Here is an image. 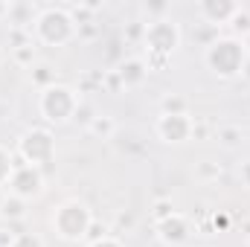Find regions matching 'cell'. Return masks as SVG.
Returning <instances> with one entry per match:
<instances>
[{
	"label": "cell",
	"mask_w": 250,
	"mask_h": 247,
	"mask_svg": "<svg viewBox=\"0 0 250 247\" xmlns=\"http://www.w3.org/2000/svg\"><path fill=\"white\" fill-rule=\"evenodd\" d=\"M212 227H215V230H227V227H230V218H227L224 212H215V215H212Z\"/></svg>",
	"instance_id": "26"
},
{
	"label": "cell",
	"mask_w": 250,
	"mask_h": 247,
	"mask_svg": "<svg viewBox=\"0 0 250 247\" xmlns=\"http://www.w3.org/2000/svg\"><path fill=\"white\" fill-rule=\"evenodd\" d=\"M160 114H189L187 111V99L178 93H166L160 99Z\"/></svg>",
	"instance_id": "17"
},
{
	"label": "cell",
	"mask_w": 250,
	"mask_h": 247,
	"mask_svg": "<svg viewBox=\"0 0 250 247\" xmlns=\"http://www.w3.org/2000/svg\"><path fill=\"white\" fill-rule=\"evenodd\" d=\"M242 44H245V50H248V56H250V35H245V38H242Z\"/></svg>",
	"instance_id": "29"
},
{
	"label": "cell",
	"mask_w": 250,
	"mask_h": 247,
	"mask_svg": "<svg viewBox=\"0 0 250 247\" xmlns=\"http://www.w3.org/2000/svg\"><path fill=\"white\" fill-rule=\"evenodd\" d=\"M239 181L245 189H250V160H242L239 163Z\"/></svg>",
	"instance_id": "25"
},
{
	"label": "cell",
	"mask_w": 250,
	"mask_h": 247,
	"mask_svg": "<svg viewBox=\"0 0 250 247\" xmlns=\"http://www.w3.org/2000/svg\"><path fill=\"white\" fill-rule=\"evenodd\" d=\"M87 247H125V245L120 242V239H117V236H111V233H108V236H102V239H96V242H90Z\"/></svg>",
	"instance_id": "23"
},
{
	"label": "cell",
	"mask_w": 250,
	"mask_h": 247,
	"mask_svg": "<svg viewBox=\"0 0 250 247\" xmlns=\"http://www.w3.org/2000/svg\"><path fill=\"white\" fill-rule=\"evenodd\" d=\"M195 178H198L201 184H215V181L221 178V166L212 163V160H201V163L195 166Z\"/></svg>",
	"instance_id": "16"
},
{
	"label": "cell",
	"mask_w": 250,
	"mask_h": 247,
	"mask_svg": "<svg viewBox=\"0 0 250 247\" xmlns=\"http://www.w3.org/2000/svg\"><path fill=\"white\" fill-rule=\"evenodd\" d=\"M18 157L21 163H29V166H50L56 160V137L50 128H26L18 140Z\"/></svg>",
	"instance_id": "6"
},
{
	"label": "cell",
	"mask_w": 250,
	"mask_h": 247,
	"mask_svg": "<svg viewBox=\"0 0 250 247\" xmlns=\"http://www.w3.org/2000/svg\"><path fill=\"white\" fill-rule=\"evenodd\" d=\"M172 212H175L172 201H157V204H154V224H157V221H163V218H169Z\"/></svg>",
	"instance_id": "22"
},
{
	"label": "cell",
	"mask_w": 250,
	"mask_h": 247,
	"mask_svg": "<svg viewBox=\"0 0 250 247\" xmlns=\"http://www.w3.org/2000/svg\"><path fill=\"white\" fill-rule=\"evenodd\" d=\"M184 41V32H181V23L175 18H154L146 23L143 29V47H146V56H163V59H172L178 53Z\"/></svg>",
	"instance_id": "5"
},
{
	"label": "cell",
	"mask_w": 250,
	"mask_h": 247,
	"mask_svg": "<svg viewBox=\"0 0 250 247\" xmlns=\"http://www.w3.org/2000/svg\"><path fill=\"white\" fill-rule=\"evenodd\" d=\"M12 15V0H0V21H9Z\"/></svg>",
	"instance_id": "28"
},
{
	"label": "cell",
	"mask_w": 250,
	"mask_h": 247,
	"mask_svg": "<svg viewBox=\"0 0 250 247\" xmlns=\"http://www.w3.org/2000/svg\"><path fill=\"white\" fill-rule=\"evenodd\" d=\"M245 247H250V233H248V239H245Z\"/></svg>",
	"instance_id": "31"
},
{
	"label": "cell",
	"mask_w": 250,
	"mask_h": 247,
	"mask_svg": "<svg viewBox=\"0 0 250 247\" xmlns=\"http://www.w3.org/2000/svg\"><path fill=\"white\" fill-rule=\"evenodd\" d=\"M248 50L242 44V38L236 35H227V38H215L207 44L204 50V64L212 76L218 79H236L245 73V64H248Z\"/></svg>",
	"instance_id": "3"
},
{
	"label": "cell",
	"mask_w": 250,
	"mask_h": 247,
	"mask_svg": "<svg viewBox=\"0 0 250 247\" xmlns=\"http://www.w3.org/2000/svg\"><path fill=\"white\" fill-rule=\"evenodd\" d=\"M0 218H6L9 224L26 218V201H21V198H15V195L6 192V201H3V206H0Z\"/></svg>",
	"instance_id": "13"
},
{
	"label": "cell",
	"mask_w": 250,
	"mask_h": 247,
	"mask_svg": "<svg viewBox=\"0 0 250 247\" xmlns=\"http://www.w3.org/2000/svg\"><path fill=\"white\" fill-rule=\"evenodd\" d=\"M230 26H233L236 32H242V35H250V12H248V9H239V12L233 15Z\"/></svg>",
	"instance_id": "20"
},
{
	"label": "cell",
	"mask_w": 250,
	"mask_h": 247,
	"mask_svg": "<svg viewBox=\"0 0 250 247\" xmlns=\"http://www.w3.org/2000/svg\"><path fill=\"white\" fill-rule=\"evenodd\" d=\"M29 35L44 47H67L79 35V23L67 6H41L29 26Z\"/></svg>",
	"instance_id": "1"
},
{
	"label": "cell",
	"mask_w": 250,
	"mask_h": 247,
	"mask_svg": "<svg viewBox=\"0 0 250 247\" xmlns=\"http://www.w3.org/2000/svg\"><path fill=\"white\" fill-rule=\"evenodd\" d=\"M32 82L41 84V90L50 87V84H56V73H53V67H50V64H35V67H32Z\"/></svg>",
	"instance_id": "19"
},
{
	"label": "cell",
	"mask_w": 250,
	"mask_h": 247,
	"mask_svg": "<svg viewBox=\"0 0 250 247\" xmlns=\"http://www.w3.org/2000/svg\"><path fill=\"white\" fill-rule=\"evenodd\" d=\"M82 102L84 99H82L79 90L56 82V84H50L38 93V114L47 125H67L76 120V111H79Z\"/></svg>",
	"instance_id": "4"
},
{
	"label": "cell",
	"mask_w": 250,
	"mask_h": 247,
	"mask_svg": "<svg viewBox=\"0 0 250 247\" xmlns=\"http://www.w3.org/2000/svg\"><path fill=\"white\" fill-rule=\"evenodd\" d=\"M192 117L189 114H160L154 123V134L166 145H184L192 140Z\"/></svg>",
	"instance_id": "8"
},
{
	"label": "cell",
	"mask_w": 250,
	"mask_h": 247,
	"mask_svg": "<svg viewBox=\"0 0 250 247\" xmlns=\"http://www.w3.org/2000/svg\"><path fill=\"white\" fill-rule=\"evenodd\" d=\"M44 184H47L44 181V169L29 166V163H18L15 172H12V181L6 186V192L29 204V201H35V198L44 195Z\"/></svg>",
	"instance_id": "7"
},
{
	"label": "cell",
	"mask_w": 250,
	"mask_h": 247,
	"mask_svg": "<svg viewBox=\"0 0 250 247\" xmlns=\"http://www.w3.org/2000/svg\"><path fill=\"white\" fill-rule=\"evenodd\" d=\"M15 166H18L15 154H12L9 148H3V145H0V189H6V186H9V181H12V172H15Z\"/></svg>",
	"instance_id": "15"
},
{
	"label": "cell",
	"mask_w": 250,
	"mask_h": 247,
	"mask_svg": "<svg viewBox=\"0 0 250 247\" xmlns=\"http://www.w3.org/2000/svg\"><path fill=\"white\" fill-rule=\"evenodd\" d=\"M218 143L224 145V148H236L239 143H242V128L239 125H224V128H218Z\"/></svg>",
	"instance_id": "18"
},
{
	"label": "cell",
	"mask_w": 250,
	"mask_h": 247,
	"mask_svg": "<svg viewBox=\"0 0 250 247\" xmlns=\"http://www.w3.org/2000/svg\"><path fill=\"white\" fill-rule=\"evenodd\" d=\"M3 201H6V189H0V206H3Z\"/></svg>",
	"instance_id": "30"
},
{
	"label": "cell",
	"mask_w": 250,
	"mask_h": 247,
	"mask_svg": "<svg viewBox=\"0 0 250 247\" xmlns=\"http://www.w3.org/2000/svg\"><path fill=\"white\" fill-rule=\"evenodd\" d=\"M12 59L18 67H35V59H38V50H35V41L29 44H21V47H12Z\"/></svg>",
	"instance_id": "14"
},
{
	"label": "cell",
	"mask_w": 250,
	"mask_h": 247,
	"mask_svg": "<svg viewBox=\"0 0 250 247\" xmlns=\"http://www.w3.org/2000/svg\"><path fill=\"white\" fill-rule=\"evenodd\" d=\"M15 239H18V233H6V230H0V247H15Z\"/></svg>",
	"instance_id": "27"
},
{
	"label": "cell",
	"mask_w": 250,
	"mask_h": 247,
	"mask_svg": "<svg viewBox=\"0 0 250 247\" xmlns=\"http://www.w3.org/2000/svg\"><path fill=\"white\" fill-rule=\"evenodd\" d=\"M93 117H96V114L90 111V105H87V102H82V105H79V111H76V120H82V125L87 128V125H90V120H93Z\"/></svg>",
	"instance_id": "24"
},
{
	"label": "cell",
	"mask_w": 250,
	"mask_h": 247,
	"mask_svg": "<svg viewBox=\"0 0 250 247\" xmlns=\"http://www.w3.org/2000/svg\"><path fill=\"white\" fill-rule=\"evenodd\" d=\"M87 131L93 134V137H99V140H114V134H117V120L114 117H108V114H96L90 125H87Z\"/></svg>",
	"instance_id": "12"
},
{
	"label": "cell",
	"mask_w": 250,
	"mask_h": 247,
	"mask_svg": "<svg viewBox=\"0 0 250 247\" xmlns=\"http://www.w3.org/2000/svg\"><path fill=\"white\" fill-rule=\"evenodd\" d=\"M154 236H157V242L166 247H181L189 242V236H192V227H189L187 215H181V212H172L169 218H163V221H157L154 224Z\"/></svg>",
	"instance_id": "9"
},
{
	"label": "cell",
	"mask_w": 250,
	"mask_h": 247,
	"mask_svg": "<svg viewBox=\"0 0 250 247\" xmlns=\"http://www.w3.org/2000/svg\"><path fill=\"white\" fill-rule=\"evenodd\" d=\"M15 247H44V242H41L35 233H18V239H15Z\"/></svg>",
	"instance_id": "21"
},
{
	"label": "cell",
	"mask_w": 250,
	"mask_h": 247,
	"mask_svg": "<svg viewBox=\"0 0 250 247\" xmlns=\"http://www.w3.org/2000/svg\"><path fill=\"white\" fill-rule=\"evenodd\" d=\"M90 224H93V212L84 201L79 198H67L59 206H53L50 212V227L53 233L67 242V245H79V242H87V233H90Z\"/></svg>",
	"instance_id": "2"
},
{
	"label": "cell",
	"mask_w": 250,
	"mask_h": 247,
	"mask_svg": "<svg viewBox=\"0 0 250 247\" xmlns=\"http://www.w3.org/2000/svg\"><path fill=\"white\" fill-rule=\"evenodd\" d=\"M239 9H242V6L233 3V0H201V3H198V15H201L207 23H212V26L230 23Z\"/></svg>",
	"instance_id": "10"
},
{
	"label": "cell",
	"mask_w": 250,
	"mask_h": 247,
	"mask_svg": "<svg viewBox=\"0 0 250 247\" xmlns=\"http://www.w3.org/2000/svg\"><path fill=\"white\" fill-rule=\"evenodd\" d=\"M114 73H117L120 84L128 90V87H140V84L146 82L148 67H146V62H143V59H125V62H120V67H117Z\"/></svg>",
	"instance_id": "11"
}]
</instances>
